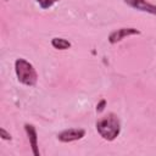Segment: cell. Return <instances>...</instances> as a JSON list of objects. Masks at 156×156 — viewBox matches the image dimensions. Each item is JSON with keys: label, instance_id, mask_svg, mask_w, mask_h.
<instances>
[{"label": "cell", "instance_id": "cell-1", "mask_svg": "<svg viewBox=\"0 0 156 156\" xmlns=\"http://www.w3.org/2000/svg\"><path fill=\"white\" fill-rule=\"evenodd\" d=\"M96 130L100 134V136L107 141L115 140L119 133H121V122L119 118L110 112L106 116L101 117L96 122Z\"/></svg>", "mask_w": 156, "mask_h": 156}, {"label": "cell", "instance_id": "cell-2", "mask_svg": "<svg viewBox=\"0 0 156 156\" xmlns=\"http://www.w3.org/2000/svg\"><path fill=\"white\" fill-rule=\"evenodd\" d=\"M15 72L18 82L27 87H33L37 84L38 73L33 65L24 58H17L15 61Z\"/></svg>", "mask_w": 156, "mask_h": 156}, {"label": "cell", "instance_id": "cell-3", "mask_svg": "<svg viewBox=\"0 0 156 156\" xmlns=\"http://www.w3.org/2000/svg\"><path fill=\"white\" fill-rule=\"evenodd\" d=\"M85 135V130L80 129V128H71V129H66L62 130L61 133L57 134V139L62 143H71V141H76L82 139Z\"/></svg>", "mask_w": 156, "mask_h": 156}, {"label": "cell", "instance_id": "cell-4", "mask_svg": "<svg viewBox=\"0 0 156 156\" xmlns=\"http://www.w3.org/2000/svg\"><path fill=\"white\" fill-rule=\"evenodd\" d=\"M135 34H140V30H138L135 28H119V29H116L112 33H110L108 41L111 44H116V43L123 40L124 38L130 37V35H135Z\"/></svg>", "mask_w": 156, "mask_h": 156}, {"label": "cell", "instance_id": "cell-5", "mask_svg": "<svg viewBox=\"0 0 156 156\" xmlns=\"http://www.w3.org/2000/svg\"><path fill=\"white\" fill-rule=\"evenodd\" d=\"M123 1H124V4H127L128 6H130L135 10L147 12V13L156 16V5L149 2L147 0H123Z\"/></svg>", "mask_w": 156, "mask_h": 156}, {"label": "cell", "instance_id": "cell-6", "mask_svg": "<svg viewBox=\"0 0 156 156\" xmlns=\"http://www.w3.org/2000/svg\"><path fill=\"white\" fill-rule=\"evenodd\" d=\"M24 130L27 133V136H28V140H29V145L32 147V151L35 156H39L40 152H39V147H38V134H37V129L33 124H29V123H26L24 124Z\"/></svg>", "mask_w": 156, "mask_h": 156}, {"label": "cell", "instance_id": "cell-7", "mask_svg": "<svg viewBox=\"0 0 156 156\" xmlns=\"http://www.w3.org/2000/svg\"><path fill=\"white\" fill-rule=\"evenodd\" d=\"M51 45L57 50H67L71 48V43L63 38H54L51 40Z\"/></svg>", "mask_w": 156, "mask_h": 156}, {"label": "cell", "instance_id": "cell-8", "mask_svg": "<svg viewBox=\"0 0 156 156\" xmlns=\"http://www.w3.org/2000/svg\"><path fill=\"white\" fill-rule=\"evenodd\" d=\"M58 0H37V2L39 4V6L41 7V9H44V10H48V9H50L54 4H56Z\"/></svg>", "mask_w": 156, "mask_h": 156}, {"label": "cell", "instance_id": "cell-9", "mask_svg": "<svg viewBox=\"0 0 156 156\" xmlns=\"http://www.w3.org/2000/svg\"><path fill=\"white\" fill-rule=\"evenodd\" d=\"M105 105H106V100H105V99L100 100V102L96 105V111H98V112H102L104 108H105Z\"/></svg>", "mask_w": 156, "mask_h": 156}, {"label": "cell", "instance_id": "cell-10", "mask_svg": "<svg viewBox=\"0 0 156 156\" xmlns=\"http://www.w3.org/2000/svg\"><path fill=\"white\" fill-rule=\"evenodd\" d=\"M0 135H1V138H2L4 140H11V135H10V133H7L4 128L0 129Z\"/></svg>", "mask_w": 156, "mask_h": 156}]
</instances>
